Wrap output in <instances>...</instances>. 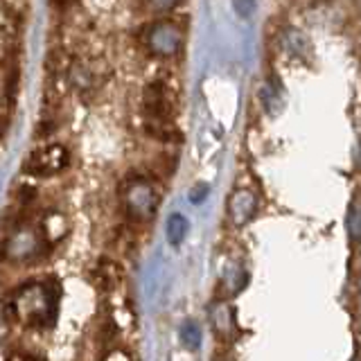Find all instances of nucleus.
<instances>
[{
    "mask_svg": "<svg viewBox=\"0 0 361 361\" xmlns=\"http://www.w3.org/2000/svg\"><path fill=\"white\" fill-rule=\"evenodd\" d=\"M16 316L30 327H45L56 316V293L54 287L45 285H27L23 287L16 298Z\"/></svg>",
    "mask_w": 361,
    "mask_h": 361,
    "instance_id": "f257e3e1",
    "label": "nucleus"
},
{
    "mask_svg": "<svg viewBox=\"0 0 361 361\" xmlns=\"http://www.w3.org/2000/svg\"><path fill=\"white\" fill-rule=\"evenodd\" d=\"M124 210L133 221H152L158 210V192L145 178H133L124 185Z\"/></svg>",
    "mask_w": 361,
    "mask_h": 361,
    "instance_id": "f03ea898",
    "label": "nucleus"
},
{
    "mask_svg": "<svg viewBox=\"0 0 361 361\" xmlns=\"http://www.w3.org/2000/svg\"><path fill=\"white\" fill-rule=\"evenodd\" d=\"M145 45L154 56H174L183 45V27L176 20H156L145 30Z\"/></svg>",
    "mask_w": 361,
    "mask_h": 361,
    "instance_id": "7ed1b4c3",
    "label": "nucleus"
},
{
    "mask_svg": "<svg viewBox=\"0 0 361 361\" xmlns=\"http://www.w3.org/2000/svg\"><path fill=\"white\" fill-rule=\"evenodd\" d=\"M50 242L43 235L34 233L30 228H18L9 237L5 244V253L14 262H27V259H37L41 253H48Z\"/></svg>",
    "mask_w": 361,
    "mask_h": 361,
    "instance_id": "20e7f679",
    "label": "nucleus"
},
{
    "mask_svg": "<svg viewBox=\"0 0 361 361\" xmlns=\"http://www.w3.org/2000/svg\"><path fill=\"white\" fill-rule=\"evenodd\" d=\"M176 102L172 90L167 88L163 79L152 82L145 88V113L147 120H174Z\"/></svg>",
    "mask_w": 361,
    "mask_h": 361,
    "instance_id": "39448f33",
    "label": "nucleus"
},
{
    "mask_svg": "<svg viewBox=\"0 0 361 361\" xmlns=\"http://www.w3.org/2000/svg\"><path fill=\"white\" fill-rule=\"evenodd\" d=\"M68 165V152L61 145H50L43 147V149H37L27 161V172H32L34 176L48 178L59 174L61 169Z\"/></svg>",
    "mask_w": 361,
    "mask_h": 361,
    "instance_id": "423d86ee",
    "label": "nucleus"
},
{
    "mask_svg": "<svg viewBox=\"0 0 361 361\" xmlns=\"http://www.w3.org/2000/svg\"><path fill=\"white\" fill-rule=\"evenodd\" d=\"M257 212V197L248 188L235 190L228 199V217L235 226H246Z\"/></svg>",
    "mask_w": 361,
    "mask_h": 361,
    "instance_id": "0eeeda50",
    "label": "nucleus"
},
{
    "mask_svg": "<svg viewBox=\"0 0 361 361\" xmlns=\"http://www.w3.org/2000/svg\"><path fill=\"white\" fill-rule=\"evenodd\" d=\"M93 285L99 289V291H109L113 287L120 285L122 280V267L116 262V259H99V264L95 267L93 271Z\"/></svg>",
    "mask_w": 361,
    "mask_h": 361,
    "instance_id": "6e6552de",
    "label": "nucleus"
},
{
    "mask_svg": "<svg viewBox=\"0 0 361 361\" xmlns=\"http://www.w3.org/2000/svg\"><path fill=\"white\" fill-rule=\"evenodd\" d=\"M210 323H212L214 332H217L219 336H231L233 330H235V316H233V310H231L226 302L214 305V307L210 310Z\"/></svg>",
    "mask_w": 361,
    "mask_h": 361,
    "instance_id": "1a4fd4ad",
    "label": "nucleus"
},
{
    "mask_svg": "<svg viewBox=\"0 0 361 361\" xmlns=\"http://www.w3.org/2000/svg\"><path fill=\"white\" fill-rule=\"evenodd\" d=\"M188 233V219L183 217V214H178L174 212L172 217L167 219V237H169V242H172L174 246L183 242V237Z\"/></svg>",
    "mask_w": 361,
    "mask_h": 361,
    "instance_id": "9d476101",
    "label": "nucleus"
},
{
    "mask_svg": "<svg viewBox=\"0 0 361 361\" xmlns=\"http://www.w3.org/2000/svg\"><path fill=\"white\" fill-rule=\"evenodd\" d=\"M180 338H183V343L190 350L199 348L201 345V330H199V325L197 323H185L183 327H180Z\"/></svg>",
    "mask_w": 361,
    "mask_h": 361,
    "instance_id": "9b49d317",
    "label": "nucleus"
},
{
    "mask_svg": "<svg viewBox=\"0 0 361 361\" xmlns=\"http://www.w3.org/2000/svg\"><path fill=\"white\" fill-rule=\"evenodd\" d=\"M345 226H348L350 240L357 242V240H359V206H357V201L350 203V210H348V219H345Z\"/></svg>",
    "mask_w": 361,
    "mask_h": 361,
    "instance_id": "f8f14e48",
    "label": "nucleus"
},
{
    "mask_svg": "<svg viewBox=\"0 0 361 361\" xmlns=\"http://www.w3.org/2000/svg\"><path fill=\"white\" fill-rule=\"evenodd\" d=\"M178 3H180V0H149V5H152L154 9H163V11L176 7Z\"/></svg>",
    "mask_w": 361,
    "mask_h": 361,
    "instance_id": "ddd939ff",
    "label": "nucleus"
},
{
    "mask_svg": "<svg viewBox=\"0 0 361 361\" xmlns=\"http://www.w3.org/2000/svg\"><path fill=\"white\" fill-rule=\"evenodd\" d=\"M206 195H208V188L206 185H197L195 190H192V197L190 199L195 201V203H201V199L206 197Z\"/></svg>",
    "mask_w": 361,
    "mask_h": 361,
    "instance_id": "4468645a",
    "label": "nucleus"
},
{
    "mask_svg": "<svg viewBox=\"0 0 361 361\" xmlns=\"http://www.w3.org/2000/svg\"><path fill=\"white\" fill-rule=\"evenodd\" d=\"M235 7H237V11H240V14H248V11H251V0H235Z\"/></svg>",
    "mask_w": 361,
    "mask_h": 361,
    "instance_id": "2eb2a0df",
    "label": "nucleus"
}]
</instances>
